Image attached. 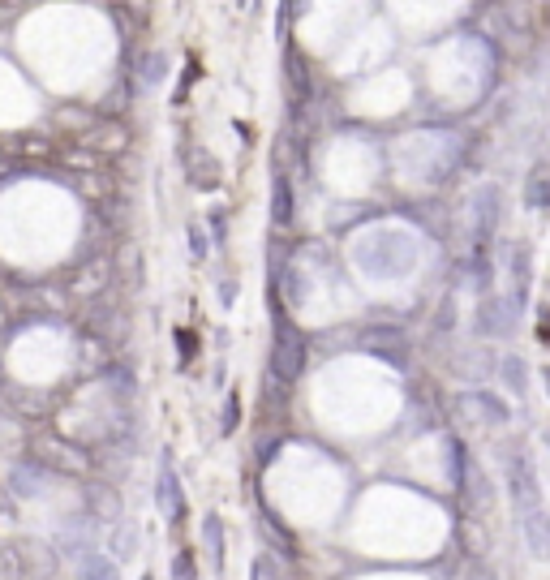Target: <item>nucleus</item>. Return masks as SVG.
I'll use <instances>...</instances> for the list:
<instances>
[{"instance_id":"4be33fe9","label":"nucleus","mask_w":550,"mask_h":580,"mask_svg":"<svg viewBox=\"0 0 550 580\" xmlns=\"http://www.w3.org/2000/svg\"><path fill=\"white\" fill-rule=\"evenodd\" d=\"M190 250H194V258H207V250H211V237L202 232V224H190Z\"/></svg>"},{"instance_id":"5701e85b","label":"nucleus","mask_w":550,"mask_h":580,"mask_svg":"<svg viewBox=\"0 0 550 580\" xmlns=\"http://www.w3.org/2000/svg\"><path fill=\"white\" fill-rule=\"evenodd\" d=\"M177 340H181V357L190 361V357H194V331H185V327H181V331H177Z\"/></svg>"},{"instance_id":"393cba45","label":"nucleus","mask_w":550,"mask_h":580,"mask_svg":"<svg viewBox=\"0 0 550 580\" xmlns=\"http://www.w3.org/2000/svg\"><path fill=\"white\" fill-rule=\"evenodd\" d=\"M542 383H546V396H550V366H542Z\"/></svg>"},{"instance_id":"f8f14e48","label":"nucleus","mask_w":550,"mask_h":580,"mask_svg":"<svg viewBox=\"0 0 550 580\" xmlns=\"http://www.w3.org/2000/svg\"><path fill=\"white\" fill-rule=\"evenodd\" d=\"M525 207L529 211H550V164H533L525 177Z\"/></svg>"},{"instance_id":"b1692460","label":"nucleus","mask_w":550,"mask_h":580,"mask_svg":"<svg viewBox=\"0 0 550 580\" xmlns=\"http://www.w3.org/2000/svg\"><path fill=\"white\" fill-rule=\"evenodd\" d=\"M469 580H499V576H495V572H490V568H486V563H477V568L469 572Z\"/></svg>"},{"instance_id":"2eb2a0df","label":"nucleus","mask_w":550,"mask_h":580,"mask_svg":"<svg viewBox=\"0 0 550 580\" xmlns=\"http://www.w3.org/2000/svg\"><path fill=\"white\" fill-rule=\"evenodd\" d=\"M202 542H207V555H211V568L224 572V520L207 512V520H202Z\"/></svg>"},{"instance_id":"dca6fc26","label":"nucleus","mask_w":550,"mask_h":580,"mask_svg":"<svg viewBox=\"0 0 550 580\" xmlns=\"http://www.w3.org/2000/svg\"><path fill=\"white\" fill-rule=\"evenodd\" d=\"M168 52H147V56H142V61H138V69H142V74H138V86H142V91H151V86H159V82H164L168 78Z\"/></svg>"},{"instance_id":"a878e982","label":"nucleus","mask_w":550,"mask_h":580,"mask_svg":"<svg viewBox=\"0 0 550 580\" xmlns=\"http://www.w3.org/2000/svg\"><path fill=\"white\" fill-rule=\"evenodd\" d=\"M0 22H5V5H0Z\"/></svg>"},{"instance_id":"9b49d317","label":"nucleus","mask_w":550,"mask_h":580,"mask_svg":"<svg viewBox=\"0 0 550 580\" xmlns=\"http://www.w3.org/2000/svg\"><path fill=\"white\" fill-rule=\"evenodd\" d=\"M18 559H22V572H35V580H52L56 576V555L43 542H22Z\"/></svg>"},{"instance_id":"9d476101","label":"nucleus","mask_w":550,"mask_h":580,"mask_svg":"<svg viewBox=\"0 0 550 580\" xmlns=\"http://www.w3.org/2000/svg\"><path fill=\"white\" fill-rule=\"evenodd\" d=\"M460 409H482L477 417H482L486 426H508L512 422L508 404H503L495 391H469V396H460Z\"/></svg>"},{"instance_id":"39448f33","label":"nucleus","mask_w":550,"mask_h":580,"mask_svg":"<svg viewBox=\"0 0 550 580\" xmlns=\"http://www.w3.org/2000/svg\"><path fill=\"white\" fill-rule=\"evenodd\" d=\"M520 323V310H516V301L512 297H486L482 301V310H477V331L482 336H512Z\"/></svg>"},{"instance_id":"1a4fd4ad","label":"nucleus","mask_w":550,"mask_h":580,"mask_svg":"<svg viewBox=\"0 0 550 580\" xmlns=\"http://www.w3.org/2000/svg\"><path fill=\"white\" fill-rule=\"evenodd\" d=\"M293 215H297V207H293V181H288L284 168H275L271 172V224L275 228H288V224H293Z\"/></svg>"},{"instance_id":"423d86ee","label":"nucleus","mask_w":550,"mask_h":580,"mask_svg":"<svg viewBox=\"0 0 550 580\" xmlns=\"http://www.w3.org/2000/svg\"><path fill=\"white\" fill-rule=\"evenodd\" d=\"M155 503H159V512H164L168 525H181L185 520V490H181V477H177V469H172V460L159 464Z\"/></svg>"},{"instance_id":"a211bd4d","label":"nucleus","mask_w":550,"mask_h":580,"mask_svg":"<svg viewBox=\"0 0 550 580\" xmlns=\"http://www.w3.org/2000/svg\"><path fill=\"white\" fill-rule=\"evenodd\" d=\"M22 559H18V546L0 542V580H22Z\"/></svg>"},{"instance_id":"412c9836","label":"nucleus","mask_w":550,"mask_h":580,"mask_svg":"<svg viewBox=\"0 0 550 580\" xmlns=\"http://www.w3.org/2000/svg\"><path fill=\"white\" fill-rule=\"evenodd\" d=\"M91 499H95V507H99V512H108L104 520H117L121 503H117V495H112V490H99V486H91Z\"/></svg>"},{"instance_id":"20e7f679","label":"nucleus","mask_w":550,"mask_h":580,"mask_svg":"<svg viewBox=\"0 0 550 580\" xmlns=\"http://www.w3.org/2000/svg\"><path fill=\"white\" fill-rule=\"evenodd\" d=\"M181 168H185V181H190L198 194L220 190V181H224V164L215 159V151L202 147V142H185V147H181Z\"/></svg>"},{"instance_id":"f257e3e1","label":"nucleus","mask_w":550,"mask_h":580,"mask_svg":"<svg viewBox=\"0 0 550 580\" xmlns=\"http://www.w3.org/2000/svg\"><path fill=\"white\" fill-rule=\"evenodd\" d=\"M306 370V336L297 323H288L280 314L271 327V379H280L284 387H293Z\"/></svg>"},{"instance_id":"0eeeda50","label":"nucleus","mask_w":550,"mask_h":580,"mask_svg":"<svg viewBox=\"0 0 550 580\" xmlns=\"http://www.w3.org/2000/svg\"><path fill=\"white\" fill-rule=\"evenodd\" d=\"M520 533H525V546L533 559L550 563V512L538 503V507H525L520 512Z\"/></svg>"},{"instance_id":"bb28decb","label":"nucleus","mask_w":550,"mask_h":580,"mask_svg":"<svg viewBox=\"0 0 550 580\" xmlns=\"http://www.w3.org/2000/svg\"><path fill=\"white\" fill-rule=\"evenodd\" d=\"M142 580H151V576H142Z\"/></svg>"},{"instance_id":"4468645a","label":"nucleus","mask_w":550,"mask_h":580,"mask_svg":"<svg viewBox=\"0 0 550 580\" xmlns=\"http://www.w3.org/2000/svg\"><path fill=\"white\" fill-rule=\"evenodd\" d=\"M499 379H503V387H508L512 396H525V391H529V366H525V357H516V353L499 357Z\"/></svg>"},{"instance_id":"cd10ccee","label":"nucleus","mask_w":550,"mask_h":580,"mask_svg":"<svg viewBox=\"0 0 550 580\" xmlns=\"http://www.w3.org/2000/svg\"><path fill=\"white\" fill-rule=\"evenodd\" d=\"M546 443H550V434H546Z\"/></svg>"},{"instance_id":"aec40b11","label":"nucleus","mask_w":550,"mask_h":580,"mask_svg":"<svg viewBox=\"0 0 550 580\" xmlns=\"http://www.w3.org/2000/svg\"><path fill=\"white\" fill-rule=\"evenodd\" d=\"M172 580H198L190 550H177V555H172Z\"/></svg>"},{"instance_id":"f03ea898","label":"nucleus","mask_w":550,"mask_h":580,"mask_svg":"<svg viewBox=\"0 0 550 580\" xmlns=\"http://www.w3.org/2000/svg\"><path fill=\"white\" fill-rule=\"evenodd\" d=\"M503 477H508V495L516 503V512L542 503L538 469H533V456L525 452V443H508V447H503Z\"/></svg>"},{"instance_id":"7ed1b4c3","label":"nucleus","mask_w":550,"mask_h":580,"mask_svg":"<svg viewBox=\"0 0 550 580\" xmlns=\"http://www.w3.org/2000/svg\"><path fill=\"white\" fill-rule=\"evenodd\" d=\"M499 220H503V190L499 185H482L473 194V254H490Z\"/></svg>"},{"instance_id":"6ab92c4d","label":"nucleus","mask_w":550,"mask_h":580,"mask_svg":"<svg viewBox=\"0 0 550 580\" xmlns=\"http://www.w3.org/2000/svg\"><path fill=\"white\" fill-rule=\"evenodd\" d=\"M237 426H241V396H237V391H228V396H224V417H220V434L228 439V434H237Z\"/></svg>"},{"instance_id":"f3484780","label":"nucleus","mask_w":550,"mask_h":580,"mask_svg":"<svg viewBox=\"0 0 550 580\" xmlns=\"http://www.w3.org/2000/svg\"><path fill=\"white\" fill-rule=\"evenodd\" d=\"M78 580H121L117 559H104V555H86L78 563Z\"/></svg>"},{"instance_id":"ddd939ff","label":"nucleus","mask_w":550,"mask_h":580,"mask_svg":"<svg viewBox=\"0 0 550 580\" xmlns=\"http://www.w3.org/2000/svg\"><path fill=\"white\" fill-rule=\"evenodd\" d=\"M138 546H142V533H138V525H112V533H108V550L117 555V563H129L138 555Z\"/></svg>"},{"instance_id":"6e6552de","label":"nucleus","mask_w":550,"mask_h":580,"mask_svg":"<svg viewBox=\"0 0 550 580\" xmlns=\"http://www.w3.org/2000/svg\"><path fill=\"white\" fill-rule=\"evenodd\" d=\"M529 280H533V250L525 241H516L512 245V301L520 314L529 306Z\"/></svg>"}]
</instances>
